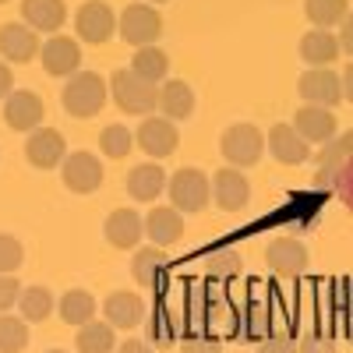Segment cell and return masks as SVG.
<instances>
[{"instance_id": "cell-1", "label": "cell", "mask_w": 353, "mask_h": 353, "mask_svg": "<svg viewBox=\"0 0 353 353\" xmlns=\"http://www.w3.org/2000/svg\"><path fill=\"white\" fill-rule=\"evenodd\" d=\"M110 96L131 117H152V110H159V85L138 78L131 68H117L110 74Z\"/></svg>"}, {"instance_id": "cell-2", "label": "cell", "mask_w": 353, "mask_h": 353, "mask_svg": "<svg viewBox=\"0 0 353 353\" xmlns=\"http://www.w3.org/2000/svg\"><path fill=\"white\" fill-rule=\"evenodd\" d=\"M106 96H110V81L96 71H78L68 78L64 92H61V106L78 117V121H88V117H96L103 106H106Z\"/></svg>"}, {"instance_id": "cell-3", "label": "cell", "mask_w": 353, "mask_h": 353, "mask_svg": "<svg viewBox=\"0 0 353 353\" xmlns=\"http://www.w3.org/2000/svg\"><path fill=\"white\" fill-rule=\"evenodd\" d=\"M166 194L176 212H201L212 201V176H205L194 166H184L166 181Z\"/></svg>"}, {"instance_id": "cell-4", "label": "cell", "mask_w": 353, "mask_h": 353, "mask_svg": "<svg viewBox=\"0 0 353 353\" xmlns=\"http://www.w3.org/2000/svg\"><path fill=\"white\" fill-rule=\"evenodd\" d=\"M219 152L226 159V166H237V170H248L254 163H261V152H265V138L254 124H233L223 131L219 138Z\"/></svg>"}, {"instance_id": "cell-5", "label": "cell", "mask_w": 353, "mask_h": 353, "mask_svg": "<svg viewBox=\"0 0 353 353\" xmlns=\"http://www.w3.org/2000/svg\"><path fill=\"white\" fill-rule=\"evenodd\" d=\"M117 28H121V39L124 43H131L134 50H141V46H156V39L163 36V18L149 4H128L121 11Z\"/></svg>"}, {"instance_id": "cell-6", "label": "cell", "mask_w": 353, "mask_h": 353, "mask_svg": "<svg viewBox=\"0 0 353 353\" xmlns=\"http://www.w3.org/2000/svg\"><path fill=\"white\" fill-rule=\"evenodd\" d=\"M134 141L145 156L166 159V156L176 152V145H181V131H176V124L166 121V117H145L134 131Z\"/></svg>"}, {"instance_id": "cell-7", "label": "cell", "mask_w": 353, "mask_h": 353, "mask_svg": "<svg viewBox=\"0 0 353 353\" xmlns=\"http://www.w3.org/2000/svg\"><path fill=\"white\" fill-rule=\"evenodd\" d=\"M74 32L92 43V46H103L113 32H117V14L113 8L106 4V0H85V4L78 8L74 14Z\"/></svg>"}, {"instance_id": "cell-8", "label": "cell", "mask_w": 353, "mask_h": 353, "mask_svg": "<svg viewBox=\"0 0 353 353\" xmlns=\"http://www.w3.org/2000/svg\"><path fill=\"white\" fill-rule=\"evenodd\" d=\"M297 92H301V99L311 103V106L332 110L336 103H343V78H339L332 68H311V71L301 74Z\"/></svg>"}, {"instance_id": "cell-9", "label": "cell", "mask_w": 353, "mask_h": 353, "mask_svg": "<svg viewBox=\"0 0 353 353\" xmlns=\"http://www.w3.org/2000/svg\"><path fill=\"white\" fill-rule=\"evenodd\" d=\"M39 61L50 78H71L81 71V46L71 36H50L39 50Z\"/></svg>"}, {"instance_id": "cell-10", "label": "cell", "mask_w": 353, "mask_h": 353, "mask_svg": "<svg viewBox=\"0 0 353 353\" xmlns=\"http://www.w3.org/2000/svg\"><path fill=\"white\" fill-rule=\"evenodd\" d=\"M212 201L219 205L223 212H241L244 205L251 201V184L244 170L237 166H223L212 173Z\"/></svg>"}, {"instance_id": "cell-11", "label": "cell", "mask_w": 353, "mask_h": 353, "mask_svg": "<svg viewBox=\"0 0 353 353\" xmlns=\"http://www.w3.org/2000/svg\"><path fill=\"white\" fill-rule=\"evenodd\" d=\"M265 149H269L272 159L283 163V166H301V163L311 159V145L297 134L293 124H272L269 134H265Z\"/></svg>"}, {"instance_id": "cell-12", "label": "cell", "mask_w": 353, "mask_h": 353, "mask_svg": "<svg viewBox=\"0 0 353 353\" xmlns=\"http://www.w3.org/2000/svg\"><path fill=\"white\" fill-rule=\"evenodd\" d=\"M64 188L74 191V194H92L103 188V163L92 156V152H71L64 159Z\"/></svg>"}, {"instance_id": "cell-13", "label": "cell", "mask_w": 353, "mask_h": 353, "mask_svg": "<svg viewBox=\"0 0 353 353\" xmlns=\"http://www.w3.org/2000/svg\"><path fill=\"white\" fill-rule=\"evenodd\" d=\"M43 50L36 28H28L25 21H8L0 25V57L11 64H28L36 61V53Z\"/></svg>"}, {"instance_id": "cell-14", "label": "cell", "mask_w": 353, "mask_h": 353, "mask_svg": "<svg viewBox=\"0 0 353 353\" xmlns=\"http://www.w3.org/2000/svg\"><path fill=\"white\" fill-rule=\"evenodd\" d=\"M64 134L53 131V128H36L28 131V141H25V159L32 163L36 170H53L61 166L68 156H64Z\"/></svg>"}, {"instance_id": "cell-15", "label": "cell", "mask_w": 353, "mask_h": 353, "mask_svg": "<svg viewBox=\"0 0 353 353\" xmlns=\"http://www.w3.org/2000/svg\"><path fill=\"white\" fill-rule=\"evenodd\" d=\"M265 261H269V269L293 279V276H304L307 272V248L297 241V237H276L269 241V248H265Z\"/></svg>"}, {"instance_id": "cell-16", "label": "cell", "mask_w": 353, "mask_h": 353, "mask_svg": "<svg viewBox=\"0 0 353 353\" xmlns=\"http://www.w3.org/2000/svg\"><path fill=\"white\" fill-rule=\"evenodd\" d=\"M103 233H106V244L117 248V251H134L145 237V219L134 212V209H117L106 216L103 223Z\"/></svg>"}, {"instance_id": "cell-17", "label": "cell", "mask_w": 353, "mask_h": 353, "mask_svg": "<svg viewBox=\"0 0 353 353\" xmlns=\"http://www.w3.org/2000/svg\"><path fill=\"white\" fill-rule=\"evenodd\" d=\"M43 113H46V106L32 88H18V92H11L8 103H4V121H8L11 131H25V134L36 131Z\"/></svg>"}, {"instance_id": "cell-18", "label": "cell", "mask_w": 353, "mask_h": 353, "mask_svg": "<svg viewBox=\"0 0 353 353\" xmlns=\"http://www.w3.org/2000/svg\"><path fill=\"white\" fill-rule=\"evenodd\" d=\"M166 272H170V258L163 248L149 244V248H134V258H131V276L138 286L145 290H159L166 283Z\"/></svg>"}, {"instance_id": "cell-19", "label": "cell", "mask_w": 353, "mask_h": 353, "mask_svg": "<svg viewBox=\"0 0 353 353\" xmlns=\"http://www.w3.org/2000/svg\"><path fill=\"white\" fill-rule=\"evenodd\" d=\"M103 318L110 321L113 329L131 332V329H138L141 321H145V301L138 297V293L117 290V293H110L106 304H103Z\"/></svg>"}, {"instance_id": "cell-20", "label": "cell", "mask_w": 353, "mask_h": 353, "mask_svg": "<svg viewBox=\"0 0 353 353\" xmlns=\"http://www.w3.org/2000/svg\"><path fill=\"white\" fill-rule=\"evenodd\" d=\"M293 128H297V134H301L307 145H325L329 138H336V117H332V110H325V106L304 103V106L297 110V117H293Z\"/></svg>"}, {"instance_id": "cell-21", "label": "cell", "mask_w": 353, "mask_h": 353, "mask_svg": "<svg viewBox=\"0 0 353 353\" xmlns=\"http://www.w3.org/2000/svg\"><path fill=\"white\" fill-rule=\"evenodd\" d=\"M346 159H353V128L343 131V134H336V138H329V141L318 149L314 184H318V188H332V173H336Z\"/></svg>"}, {"instance_id": "cell-22", "label": "cell", "mask_w": 353, "mask_h": 353, "mask_svg": "<svg viewBox=\"0 0 353 353\" xmlns=\"http://www.w3.org/2000/svg\"><path fill=\"white\" fill-rule=\"evenodd\" d=\"M181 233H184V212H176L173 205H159V209H152L149 216H145V237H149V244H156V248L176 244Z\"/></svg>"}, {"instance_id": "cell-23", "label": "cell", "mask_w": 353, "mask_h": 353, "mask_svg": "<svg viewBox=\"0 0 353 353\" xmlns=\"http://www.w3.org/2000/svg\"><path fill=\"white\" fill-rule=\"evenodd\" d=\"M166 181L170 176H166V170L159 163H141V166H134L128 173V194L134 201H141V205H149V201H156L166 191Z\"/></svg>"}, {"instance_id": "cell-24", "label": "cell", "mask_w": 353, "mask_h": 353, "mask_svg": "<svg viewBox=\"0 0 353 353\" xmlns=\"http://www.w3.org/2000/svg\"><path fill=\"white\" fill-rule=\"evenodd\" d=\"M339 36L332 28H311V32L301 39V61L311 64V68H325V64H336L339 57Z\"/></svg>"}, {"instance_id": "cell-25", "label": "cell", "mask_w": 353, "mask_h": 353, "mask_svg": "<svg viewBox=\"0 0 353 353\" xmlns=\"http://www.w3.org/2000/svg\"><path fill=\"white\" fill-rule=\"evenodd\" d=\"M159 113L166 121H188L194 113V92L191 85L181 81V78H166L159 85Z\"/></svg>"}, {"instance_id": "cell-26", "label": "cell", "mask_w": 353, "mask_h": 353, "mask_svg": "<svg viewBox=\"0 0 353 353\" xmlns=\"http://www.w3.org/2000/svg\"><path fill=\"white\" fill-rule=\"evenodd\" d=\"M21 18L36 32H57L68 18L64 0H21Z\"/></svg>"}, {"instance_id": "cell-27", "label": "cell", "mask_w": 353, "mask_h": 353, "mask_svg": "<svg viewBox=\"0 0 353 353\" xmlns=\"http://www.w3.org/2000/svg\"><path fill=\"white\" fill-rule=\"evenodd\" d=\"M74 346L78 353H113L117 350V329L110 325V321H88V325L78 329L74 336Z\"/></svg>"}, {"instance_id": "cell-28", "label": "cell", "mask_w": 353, "mask_h": 353, "mask_svg": "<svg viewBox=\"0 0 353 353\" xmlns=\"http://www.w3.org/2000/svg\"><path fill=\"white\" fill-rule=\"evenodd\" d=\"M131 71L145 81H152V85H163L166 74H170V57L159 46H141L131 57Z\"/></svg>"}, {"instance_id": "cell-29", "label": "cell", "mask_w": 353, "mask_h": 353, "mask_svg": "<svg viewBox=\"0 0 353 353\" xmlns=\"http://www.w3.org/2000/svg\"><path fill=\"white\" fill-rule=\"evenodd\" d=\"M57 311H61V318L68 321V325L81 329V325H88V321L96 318V301H92L88 290H68L61 297V304H57Z\"/></svg>"}, {"instance_id": "cell-30", "label": "cell", "mask_w": 353, "mask_h": 353, "mask_svg": "<svg viewBox=\"0 0 353 353\" xmlns=\"http://www.w3.org/2000/svg\"><path fill=\"white\" fill-rule=\"evenodd\" d=\"M181 332H184V329H181V318L170 311V304H166V301L156 304L152 314H149V343H152V346H173Z\"/></svg>"}, {"instance_id": "cell-31", "label": "cell", "mask_w": 353, "mask_h": 353, "mask_svg": "<svg viewBox=\"0 0 353 353\" xmlns=\"http://www.w3.org/2000/svg\"><path fill=\"white\" fill-rule=\"evenodd\" d=\"M244 269V258L233 251V248H216L205 254V279H216V283H230L237 279Z\"/></svg>"}, {"instance_id": "cell-32", "label": "cell", "mask_w": 353, "mask_h": 353, "mask_svg": "<svg viewBox=\"0 0 353 353\" xmlns=\"http://www.w3.org/2000/svg\"><path fill=\"white\" fill-rule=\"evenodd\" d=\"M53 307H57L53 304V293L46 286H28V290H21V297H18V311H21V318L28 321V325L46 321Z\"/></svg>"}, {"instance_id": "cell-33", "label": "cell", "mask_w": 353, "mask_h": 353, "mask_svg": "<svg viewBox=\"0 0 353 353\" xmlns=\"http://www.w3.org/2000/svg\"><path fill=\"white\" fill-rule=\"evenodd\" d=\"M350 4L346 0H304V14L311 18L314 28H332V25H343L346 21V11Z\"/></svg>"}, {"instance_id": "cell-34", "label": "cell", "mask_w": 353, "mask_h": 353, "mask_svg": "<svg viewBox=\"0 0 353 353\" xmlns=\"http://www.w3.org/2000/svg\"><path fill=\"white\" fill-rule=\"evenodd\" d=\"M28 346V321L11 318L8 311L0 314V353H21Z\"/></svg>"}, {"instance_id": "cell-35", "label": "cell", "mask_w": 353, "mask_h": 353, "mask_svg": "<svg viewBox=\"0 0 353 353\" xmlns=\"http://www.w3.org/2000/svg\"><path fill=\"white\" fill-rule=\"evenodd\" d=\"M99 149H103V156H110V159H124V156L134 149V134H131L124 124H110V128L99 131Z\"/></svg>"}, {"instance_id": "cell-36", "label": "cell", "mask_w": 353, "mask_h": 353, "mask_svg": "<svg viewBox=\"0 0 353 353\" xmlns=\"http://www.w3.org/2000/svg\"><path fill=\"white\" fill-rule=\"evenodd\" d=\"M241 318H244L241 336H248V339H254V343H261V339H269V336H272V332H269V311H265L258 301H254Z\"/></svg>"}, {"instance_id": "cell-37", "label": "cell", "mask_w": 353, "mask_h": 353, "mask_svg": "<svg viewBox=\"0 0 353 353\" xmlns=\"http://www.w3.org/2000/svg\"><path fill=\"white\" fill-rule=\"evenodd\" d=\"M25 261V248L11 237V233H0V272L4 276H14Z\"/></svg>"}, {"instance_id": "cell-38", "label": "cell", "mask_w": 353, "mask_h": 353, "mask_svg": "<svg viewBox=\"0 0 353 353\" xmlns=\"http://www.w3.org/2000/svg\"><path fill=\"white\" fill-rule=\"evenodd\" d=\"M181 353H223V343L212 332H188L181 343Z\"/></svg>"}, {"instance_id": "cell-39", "label": "cell", "mask_w": 353, "mask_h": 353, "mask_svg": "<svg viewBox=\"0 0 353 353\" xmlns=\"http://www.w3.org/2000/svg\"><path fill=\"white\" fill-rule=\"evenodd\" d=\"M332 191L353 209V159H346V163L332 173Z\"/></svg>"}, {"instance_id": "cell-40", "label": "cell", "mask_w": 353, "mask_h": 353, "mask_svg": "<svg viewBox=\"0 0 353 353\" xmlns=\"http://www.w3.org/2000/svg\"><path fill=\"white\" fill-rule=\"evenodd\" d=\"M18 297H21V283H18L14 276H4V272H0V314L11 311V307L18 304Z\"/></svg>"}, {"instance_id": "cell-41", "label": "cell", "mask_w": 353, "mask_h": 353, "mask_svg": "<svg viewBox=\"0 0 353 353\" xmlns=\"http://www.w3.org/2000/svg\"><path fill=\"white\" fill-rule=\"evenodd\" d=\"M254 353H297V343H293L290 336H269L261 339Z\"/></svg>"}, {"instance_id": "cell-42", "label": "cell", "mask_w": 353, "mask_h": 353, "mask_svg": "<svg viewBox=\"0 0 353 353\" xmlns=\"http://www.w3.org/2000/svg\"><path fill=\"white\" fill-rule=\"evenodd\" d=\"M297 353H336V346L325 336H307L304 343H297Z\"/></svg>"}, {"instance_id": "cell-43", "label": "cell", "mask_w": 353, "mask_h": 353, "mask_svg": "<svg viewBox=\"0 0 353 353\" xmlns=\"http://www.w3.org/2000/svg\"><path fill=\"white\" fill-rule=\"evenodd\" d=\"M339 50L353 57V11L346 14V21H343V28H339Z\"/></svg>"}, {"instance_id": "cell-44", "label": "cell", "mask_w": 353, "mask_h": 353, "mask_svg": "<svg viewBox=\"0 0 353 353\" xmlns=\"http://www.w3.org/2000/svg\"><path fill=\"white\" fill-rule=\"evenodd\" d=\"M117 353H156V350H152L149 339H128V343H121Z\"/></svg>"}, {"instance_id": "cell-45", "label": "cell", "mask_w": 353, "mask_h": 353, "mask_svg": "<svg viewBox=\"0 0 353 353\" xmlns=\"http://www.w3.org/2000/svg\"><path fill=\"white\" fill-rule=\"evenodd\" d=\"M11 88H14V74H11L8 64H0V99H8Z\"/></svg>"}, {"instance_id": "cell-46", "label": "cell", "mask_w": 353, "mask_h": 353, "mask_svg": "<svg viewBox=\"0 0 353 353\" xmlns=\"http://www.w3.org/2000/svg\"><path fill=\"white\" fill-rule=\"evenodd\" d=\"M339 78H343V99L353 103V64H346V71H343Z\"/></svg>"}, {"instance_id": "cell-47", "label": "cell", "mask_w": 353, "mask_h": 353, "mask_svg": "<svg viewBox=\"0 0 353 353\" xmlns=\"http://www.w3.org/2000/svg\"><path fill=\"white\" fill-rule=\"evenodd\" d=\"M46 353H64V350H46Z\"/></svg>"}, {"instance_id": "cell-48", "label": "cell", "mask_w": 353, "mask_h": 353, "mask_svg": "<svg viewBox=\"0 0 353 353\" xmlns=\"http://www.w3.org/2000/svg\"><path fill=\"white\" fill-rule=\"evenodd\" d=\"M152 4H166V0H152Z\"/></svg>"}, {"instance_id": "cell-49", "label": "cell", "mask_w": 353, "mask_h": 353, "mask_svg": "<svg viewBox=\"0 0 353 353\" xmlns=\"http://www.w3.org/2000/svg\"><path fill=\"white\" fill-rule=\"evenodd\" d=\"M0 4H8V0H0Z\"/></svg>"}]
</instances>
